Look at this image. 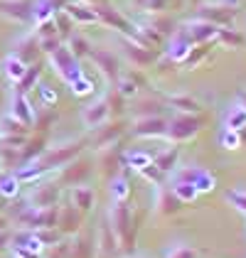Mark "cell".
<instances>
[{
  "label": "cell",
  "instance_id": "obj_40",
  "mask_svg": "<svg viewBox=\"0 0 246 258\" xmlns=\"http://www.w3.org/2000/svg\"><path fill=\"white\" fill-rule=\"evenodd\" d=\"M222 145H224L226 150H236V148L241 145L239 133H236V131H224V133H222Z\"/></svg>",
  "mask_w": 246,
  "mask_h": 258
},
{
  "label": "cell",
  "instance_id": "obj_12",
  "mask_svg": "<svg viewBox=\"0 0 246 258\" xmlns=\"http://www.w3.org/2000/svg\"><path fill=\"white\" fill-rule=\"evenodd\" d=\"M89 57L99 64V69H101L111 81L118 79V59H116V54H111V52H106V49H99V47H96V49L89 52Z\"/></svg>",
  "mask_w": 246,
  "mask_h": 258
},
{
  "label": "cell",
  "instance_id": "obj_26",
  "mask_svg": "<svg viewBox=\"0 0 246 258\" xmlns=\"http://www.w3.org/2000/svg\"><path fill=\"white\" fill-rule=\"evenodd\" d=\"M35 234H37V238H40L42 246H47V248H49V246H54V243H59L61 236H64L57 226H49V229H35Z\"/></svg>",
  "mask_w": 246,
  "mask_h": 258
},
{
  "label": "cell",
  "instance_id": "obj_25",
  "mask_svg": "<svg viewBox=\"0 0 246 258\" xmlns=\"http://www.w3.org/2000/svg\"><path fill=\"white\" fill-rule=\"evenodd\" d=\"M224 125H226V131H239V128H244L246 125V108H241V106L231 108V111L226 113Z\"/></svg>",
  "mask_w": 246,
  "mask_h": 258
},
{
  "label": "cell",
  "instance_id": "obj_3",
  "mask_svg": "<svg viewBox=\"0 0 246 258\" xmlns=\"http://www.w3.org/2000/svg\"><path fill=\"white\" fill-rule=\"evenodd\" d=\"M202 120L192 113H182V116H175L172 120H167V131H165V138L175 140V143H182V140H190L197 131H200Z\"/></svg>",
  "mask_w": 246,
  "mask_h": 258
},
{
  "label": "cell",
  "instance_id": "obj_4",
  "mask_svg": "<svg viewBox=\"0 0 246 258\" xmlns=\"http://www.w3.org/2000/svg\"><path fill=\"white\" fill-rule=\"evenodd\" d=\"M197 18L212 22V25H217V27H229V25L234 22V18H236V8H229V5H222V3L200 5Z\"/></svg>",
  "mask_w": 246,
  "mask_h": 258
},
{
  "label": "cell",
  "instance_id": "obj_5",
  "mask_svg": "<svg viewBox=\"0 0 246 258\" xmlns=\"http://www.w3.org/2000/svg\"><path fill=\"white\" fill-rule=\"evenodd\" d=\"M91 175V165L89 162H82V160H72V162H67L64 165V170H61V182L67 184V187H77V184H86V179Z\"/></svg>",
  "mask_w": 246,
  "mask_h": 258
},
{
  "label": "cell",
  "instance_id": "obj_24",
  "mask_svg": "<svg viewBox=\"0 0 246 258\" xmlns=\"http://www.w3.org/2000/svg\"><path fill=\"white\" fill-rule=\"evenodd\" d=\"M177 158H180V150H177V148H170L167 153H163V155H158V158H155V165L163 170L165 175H167V172H172V170H175Z\"/></svg>",
  "mask_w": 246,
  "mask_h": 258
},
{
  "label": "cell",
  "instance_id": "obj_49",
  "mask_svg": "<svg viewBox=\"0 0 246 258\" xmlns=\"http://www.w3.org/2000/svg\"><path fill=\"white\" fill-rule=\"evenodd\" d=\"M239 99H241V103H244V108H246V91H241V94H239Z\"/></svg>",
  "mask_w": 246,
  "mask_h": 258
},
{
  "label": "cell",
  "instance_id": "obj_17",
  "mask_svg": "<svg viewBox=\"0 0 246 258\" xmlns=\"http://www.w3.org/2000/svg\"><path fill=\"white\" fill-rule=\"evenodd\" d=\"M44 148H47V138H44V136H37V138H32V140H25V145L20 148V165L37 160L42 153H44Z\"/></svg>",
  "mask_w": 246,
  "mask_h": 258
},
{
  "label": "cell",
  "instance_id": "obj_16",
  "mask_svg": "<svg viewBox=\"0 0 246 258\" xmlns=\"http://www.w3.org/2000/svg\"><path fill=\"white\" fill-rule=\"evenodd\" d=\"M96 246H99V251H101L103 256H113V253L118 251V238H116V234H113V229H111L108 221H103L101 224V231H99Z\"/></svg>",
  "mask_w": 246,
  "mask_h": 258
},
{
  "label": "cell",
  "instance_id": "obj_42",
  "mask_svg": "<svg viewBox=\"0 0 246 258\" xmlns=\"http://www.w3.org/2000/svg\"><path fill=\"white\" fill-rule=\"evenodd\" d=\"M89 52H91V47L84 40H79V37L72 40V54H74V57H84V54H89Z\"/></svg>",
  "mask_w": 246,
  "mask_h": 258
},
{
  "label": "cell",
  "instance_id": "obj_10",
  "mask_svg": "<svg viewBox=\"0 0 246 258\" xmlns=\"http://www.w3.org/2000/svg\"><path fill=\"white\" fill-rule=\"evenodd\" d=\"M82 221H84V214L77 209V207H74V204H69V207L59 209V221H57V229H59L64 236H69V234H77V231H79Z\"/></svg>",
  "mask_w": 246,
  "mask_h": 258
},
{
  "label": "cell",
  "instance_id": "obj_50",
  "mask_svg": "<svg viewBox=\"0 0 246 258\" xmlns=\"http://www.w3.org/2000/svg\"><path fill=\"white\" fill-rule=\"evenodd\" d=\"M170 3H172V5H175V8H180V5H182L184 0H170Z\"/></svg>",
  "mask_w": 246,
  "mask_h": 258
},
{
  "label": "cell",
  "instance_id": "obj_41",
  "mask_svg": "<svg viewBox=\"0 0 246 258\" xmlns=\"http://www.w3.org/2000/svg\"><path fill=\"white\" fill-rule=\"evenodd\" d=\"M72 86H74V94H79V96H82V94H91V91H94V84H91L89 79H84V77H79L77 81H72Z\"/></svg>",
  "mask_w": 246,
  "mask_h": 258
},
{
  "label": "cell",
  "instance_id": "obj_47",
  "mask_svg": "<svg viewBox=\"0 0 246 258\" xmlns=\"http://www.w3.org/2000/svg\"><path fill=\"white\" fill-rule=\"evenodd\" d=\"M42 101H49V103H54V99H57V96H54V91H52V89H49V86H42Z\"/></svg>",
  "mask_w": 246,
  "mask_h": 258
},
{
  "label": "cell",
  "instance_id": "obj_18",
  "mask_svg": "<svg viewBox=\"0 0 246 258\" xmlns=\"http://www.w3.org/2000/svg\"><path fill=\"white\" fill-rule=\"evenodd\" d=\"M37 49H40V40L37 35L35 37H25L15 44V57L22 61V64H30V61L37 57Z\"/></svg>",
  "mask_w": 246,
  "mask_h": 258
},
{
  "label": "cell",
  "instance_id": "obj_37",
  "mask_svg": "<svg viewBox=\"0 0 246 258\" xmlns=\"http://www.w3.org/2000/svg\"><path fill=\"white\" fill-rule=\"evenodd\" d=\"M165 258H197V251H195L192 246L177 243V246H172V248L167 251V256Z\"/></svg>",
  "mask_w": 246,
  "mask_h": 258
},
{
  "label": "cell",
  "instance_id": "obj_38",
  "mask_svg": "<svg viewBox=\"0 0 246 258\" xmlns=\"http://www.w3.org/2000/svg\"><path fill=\"white\" fill-rule=\"evenodd\" d=\"M54 35H59V32H57V22H54V20H42L40 22V30H37V40L54 37Z\"/></svg>",
  "mask_w": 246,
  "mask_h": 258
},
{
  "label": "cell",
  "instance_id": "obj_21",
  "mask_svg": "<svg viewBox=\"0 0 246 258\" xmlns=\"http://www.w3.org/2000/svg\"><path fill=\"white\" fill-rule=\"evenodd\" d=\"M42 74V67L40 64H32L30 69H25V74H22L20 79H18V94H27L35 84H37V79H40Z\"/></svg>",
  "mask_w": 246,
  "mask_h": 258
},
{
  "label": "cell",
  "instance_id": "obj_43",
  "mask_svg": "<svg viewBox=\"0 0 246 258\" xmlns=\"http://www.w3.org/2000/svg\"><path fill=\"white\" fill-rule=\"evenodd\" d=\"M116 84H118V94L121 96H136V84L133 81H128V79H116Z\"/></svg>",
  "mask_w": 246,
  "mask_h": 258
},
{
  "label": "cell",
  "instance_id": "obj_46",
  "mask_svg": "<svg viewBox=\"0 0 246 258\" xmlns=\"http://www.w3.org/2000/svg\"><path fill=\"white\" fill-rule=\"evenodd\" d=\"M10 241H13V234H10L8 229H3V231H0V251H3V248H8V246H10Z\"/></svg>",
  "mask_w": 246,
  "mask_h": 258
},
{
  "label": "cell",
  "instance_id": "obj_14",
  "mask_svg": "<svg viewBox=\"0 0 246 258\" xmlns=\"http://www.w3.org/2000/svg\"><path fill=\"white\" fill-rule=\"evenodd\" d=\"M72 204H74L82 214H86V212H91L94 204H96V192H94L91 187L77 184V187L72 189Z\"/></svg>",
  "mask_w": 246,
  "mask_h": 258
},
{
  "label": "cell",
  "instance_id": "obj_33",
  "mask_svg": "<svg viewBox=\"0 0 246 258\" xmlns=\"http://www.w3.org/2000/svg\"><path fill=\"white\" fill-rule=\"evenodd\" d=\"M0 160H3L8 167H20V148L5 145V148L0 150Z\"/></svg>",
  "mask_w": 246,
  "mask_h": 258
},
{
  "label": "cell",
  "instance_id": "obj_7",
  "mask_svg": "<svg viewBox=\"0 0 246 258\" xmlns=\"http://www.w3.org/2000/svg\"><path fill=\"white\" fill-rule=\"evenodd\" d=\"M217 25H212V22H207V20H197L195 22H190L187 27H184V37H187V42L190 44H202V42H209L214 35H217Z\"/></svg>",
  "mask_w": 246,
  "mask_h": 258
},
{
  "label": "cell",
  "instance_id": "obj_20",
  "mask_svg": "<svg viewBox=\"0 0 246 258\" xmlns=\"http://www.w3.org/2000/svg\"><path fill=\"white\" fill-rule=\"evenodd\" d=\"M167 103L172 106V108H177V111H182V113H200V101L192 99V96H167Z\"/></svg>",
  "mask_w": 246,
  "mask_h": 258
},
{
  "label": "cell",
  "instance_id": "obj_22",
  "mask_svg": "<svg viewBox=\"0 0 246 258\" xmlns=\"http://www.w3.org/2000/svg\"><path fill=\"white\" fill-rule=\"evenodd\" d=\"M0 136L3 138H13V136H27V128H25V123L15 118V116H10V118H3L0 120Z\"/></svg>",
  "mask_w": 246,
  "mask_h": 258
},
{
  "label": "cell",
  "instance_id": "obj_45",
  "mask_svg": "<svg viewBox=\"0 0 246 258\" xmlns=\"http://www.w3.org/2000/svg\"><path fill=\"white\" fill-rule=\"evenodd\" d=\"M69 30H72V20H69L67 15H61L59 20H57V32H59V35L67 32V35H69Z\"/></svg>",
  "mask_w": 246,
  "mask_h": 258
},
{
  "label": "cell",
  "instance_id": "obj_44",
  "mask_svg": "<svg viewBox=\"0 0 246 258\" xmlns=\"http://www.w3.org/2000/svg\"><path fill=\"white\" fill-rule=\"evenodd\" d=\"M40 49H44V52H54V49H59V35H54V37H44V40H40Z\"/></svg>",
  "mask_w": 246,
  "mask_h": 258
},
{
  "label": "cell",
  "instance_id": "obj_15",
  "mask_svg": "<svg viewBox=\"0 0 246 258\" xmlns=\"http://www.w3.org/2000/svg\"><path fill=\"white\" fill-rule=\"evenodd\" d=\"M106 116H108V103H106V99H101L84 111V123L94 131V128H99V125L106 123Z\"/></svg>",
  "mask_w": 246,
  "mask_h": 258
},
{
  "label": "cell",
  "instance_id": "obj_13",
  "mask_svg": "<svg viewBox=\"0 0 246 258\" xmlns=\"http://www.w3.org/2000/svg\"><path fill=\"white\" fill-rule=\"evenodd\" d=\"M123 133L121 123H103L99 128H94V136H91V145L94 148H103V145H111L113 140Z\"/></svg>",
  "mask_w": 246,
  "mask_h": 258
},
{
  "label": "cell",
  "instance_id": "obj_48",
  "mask_svg": "<svg viewBox=\"0 0 246 258\" xmlns=\"http://www.w3.org/2000/svg\"><path fill=\"white\" fill-rule=\"evenodd\" d=\"M5 226H8V217H3V214H0V231H3Z\"/></svg>",
  "mask_w": 246,
  "mask_h": 258
},
{
  "label": "cell",
  "instance_id": "obj_30",
  "mask_svg": "<svg viewBox=\"0 0 246 258\" xmlns=\"http://www.w3.org/2000/svg\"><path fill=\"white\" fill-rule=\"evenodd\" d=\"M172 192H175L177 197L182 199L184 204H187V202H192V199L200 195L195 184H190V182H180V179H175V184H172Z\"/></svg>",
  "mask_w": 246,
  "mask_h": 258
},
{
  "label": "cell",
  "instance_id": "obj_23",
  "mask_svg": "<svg viewBox=\"0 0 246 258\" xmlns=\"http://www.w3.org/2000/svg\"><path fill=\"white\" fill-rule=\"evenodd\" d=\"M214 37L222 42L224 47H231V49H236V47H241V44H244V37H241L236 30H231V27H226V30L224 27H219Z\"/></svg>",
  "mask_w": 246,
  "mask_h": 258
},
{
  "label": "cell",
  "instance_id": "obj_19",
  "mask_svg": "<svg viewBox=\"0 0 246 258\" xmlns=\"http://www.w3.org/2000/svg\"><path fill=\"white\" fill-rule=\"evenodd\" d=\"M126 52H128V57L133 59V64H138V67H145V64H150V61L155 59L153 49L141 44V42H126Z\"/></svg>",
  "mask_w": 246,
  "mask_h": 258
},
{
  "label": "cell",
  "instance_id": "obj_29",
  "mask_svg": "<svg viewBox=\"0 0 246 258\" xmlns=\"http://www.w3.org/2000/svg\"><path fill=\"white\" fill-rule=\"evenodd\" d=\"M3 67H5V74H8L10 79H15V81L20 79L22 74H25V69H27V64H22V61L18 59L15 54H10L8 59L3 61Z\"/></svg>",
  "mask_w": 246,
  "mask_h": 258
},
{
  "label": "cell",
  "instance_id": "obj_6",
  "mask_svg": "<svg viewBox=\"0 0 246 258\" xmlns=\"http://www.w3.org/2000/svg\"><path fill=\"white\" fill-rule=\"evenodd\" d=\"M165 131H167V120L163 116H145V118H138L136 120V125H133V136H138V138H155V136H165Z\"/></svg>",
  "mask_w": 246,
  "mask_h": 258
},
{
  "label": "cell",
  "instance_id": "obj_8",
  "mask_svg": "<svg viewBox=\"0 0 246 258\" xmlns=\"http://www.w3.org/2000/svg\"><path fill=\"white\" fill-rule=\"evenodd\" d=\"M155 207H158V214H163V217H172V214H177V212L182 209L184 202L172 192V187H158Z\"/></svg>",
  "mask_w": 246,
  "mask_h": 258
},
{
  "label": "cell",
  "instance_id": "obj_36",
  "mask_svg": "<svg viewBox=\"0 0 246 258\" xmlns=\"http://www.w3.org/2000/svg\"><path fill=\"white\" fill-rule=\"evenodd\" d=\"M148 162H150V158L143 155V153H126V155H123V165H126V167H136V170H141V167L148 165Z\"/></svg>",
  "mask_w": 246,
  "mask_h": 258
},
{
  "label": "cell",
  "instance_id": "obj_39",
  "mask_svg": "<svg viewBox=\"0 0 246 258\" xmlns=\"http://www.w3.org/2000/svg\"><path fill=\"white\" fill-rule=\"evenodd\" d=\"M226 199L241 212L246 214V192H236V189H231V192H226Z\"/></svg>",
  "mask_w": 246,
  "mask_h": 258
},
{
  "label": "cell",
  "instance_id": "obj_27",
  "mask_svg": "<svg viewBox=\"0 0 246 258\" xmlns=\"http://www.w3.org/2000/svg\"><path fill=\"white\" fill-rule=\"evenodd\" d=\"M13 116L20 120V123H25V125H30V123H32V111H30V103L22 99V94H18V96H15V111H13Z\"/></svg>",
  "mask_w": 246,
  "mask_h": 258
},
{
  "label": "cell",
  "instance_id": "obj_51",
  "mask_svg": "<svg viewBox=\"0 0 246 258\" xmlns=\"http://www.w3.org/2000/svg\"><path fill=\"white\" fill-rule=\"evenodd\" d=\"M0 179H3V172H0Z\"/></svg>",
  "mask_w": 246,
  "mask_h": 258
},
{
  "label": "cell",
  "instance_id": "obj_32",
  "mask_svg": "<svg viewBox=\"0 0 246 258\" xmlns=\"http://www.w3.org/2000/svg\"><path fill=\"white\" fill-rule=\"evenodd\" d=\"M64 8H67V13H69L72 18H77V20H89V22L99 20V18H96V10H91V8H82V5H64Z\"/></svg>",
  "mask_w": 246,
  "mask_h": 258
},
{
  "label": "cell",
  "instance_id": "obj_28",
  "mask_svg": "<svg viewBox=\"0 0 246 258\" xmlns=\"http://www.w3.org/2000/svg\"><path fill=\"white\" fill-rule=\"evenodd\" d=\"M18 192H20V179L15 175H3V179H0V195L13 199L18 197Z\"/></svg>",
  "mask_w": 246,
  "mask_h": 258
},
{
  "label": "cell",
  "instance_id": "obj_9",
  "mask_svg": "<svg viewBox=\"0 0 246 258\" xmlns=\"http://www.w3.org/2000/svg\"><path fill=\"white\" fill-rule=\"evenodd\" d=\"M0 13L8 15L10 20L27 22L32 20V3H27V0H0Z\"/></svg>",
  "mask_w": 246,
  "mask_h": 258
},
{
  "label": "cell",
  "instance_id": "obj_52",
  "mask_svg": "<svg viewBox=\"0 0 246 258\" xmlns=\"http://www.w3.org/2000/svg\"><path fill=\"white\" fill-rule=\"evenodd\" d=\"M195 3H197V0H195Z\"/></svg>",
  "mask_w": 246,
  "mask_h": 258
},
{
  "label": "cell",
  "instance_id": "obj_31",
  "mask_svg": "<svg viewBox=\"0 0 246 258\" xmlns=\"http://www.w3.org/2000/svg\"><path fill=\"white\" fill-rule=\"evenodd\" d=\"M138 172H141L145 179H150L153 184H163V179H165V172L158 167V165H155V162H148V165H143Z\"/></svg>",
  "mask_w": 246,
  "mask_h": 258
},
{
  "label": "cell",
  "instance_id": "obj_1",
  "mask_svg": "<svg viewBox=\"0 0 246 258\" xmlns=\"http://www.w3.org/2000/svg\"><path fill=\"white\" fill-rule=\"evenodd\" d=\"M108 224L118 238V246L133 251L136 234H138V217H131V207L126 202H116V207L108 212Z\"/></svg>",
  "mask_w": 246,
  "mask_h": 258
},
{
  "label": "cell",
  "instance_id": "obj_34",
  "mask_svg": "<svg viewBox=\"0 0 246 258\" xmlns=\"http://www.w3.org/2000/svg\"><path fill=\"white\" fill-rule=\"evenodd\" d=\"M91 243L86 241V238H77L74 241V246H69V253H74L72 258H91Z\"/></svg>",
  "mask_w": 246,
  "mask_h": 258
},
{
  "label": "cell",
  "instance_id": "obj_35",
  "mask_svg": "<svg viewBox=\"0 0 246 258\" xmlns=\"http://www.w3.org/2000/svg\"><path fill=\"white\" fill-rule=\"evenodd\" d=\"M111 195H113L116 202H126V197H128V179L123 177V175L113 179V184H111Z\"/></svg>",
  "mask_w": 246,
  "mask_h": 258
},
{
  "label": "cell",
  "instance_id": "obj_2",
  "mask_svg": "<svg viewBox=\"0 0 246 258\" xmlns=\"http://www.w3.org/2000/svg\"><path fill=\"white\" fill-rule=\"evenodd\" d=\"M82 148H84V140H74V143H67V145H59V148L44 150L40 158H37V165L42 167V172L64 167L67 162H72V160L82 153Z\"/></svg>",
  "mask_w": 246,
  "mask_h": 258
},
{
  "label": "cell",
  "instance_id": "obj_11",
  "mask_svg": "<svg viewBox=\"0 0 246 258\" xmlns=\"http://www.w3.org/2000/svg\"><path fill=\"white\" fill-rule=\"evenodd\" d=\"M59 195H61L59 187H57L54 182H47V184H40V187L32 189L30 204H32V207H52V204L59 202Z\"/></svg>",
  "mask_w": 246,
  "mask_h": 258
}]
</instances>
